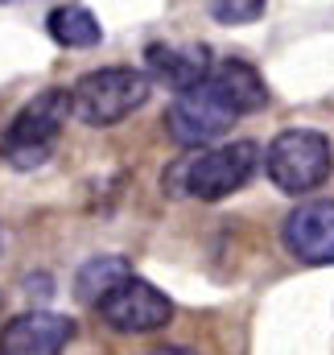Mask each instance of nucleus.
<instances>
[{
  "instance_id": "obj_1",
  "label": "nucleus",
  "mask_w": 334,
  "mask_h": 355,
  "mask_svg": "<svg viewBox=\"0 0 334 355\" xmlns=\"http://www.w3.org/2000/svg\"><path fill=\"white\" fill-rule=\"evenodd\" d=\"M256 162H260V149L252 141L194 149L173 170H166V194H194L202 202H219L256 174Z\"/></svg>"
},
{
  "instance_id": "obj_2",
  "label": "nucleus",
  "mask_w": 334,
  "mask_h": 355,
  "mask_svg": "<svg viewBox=\"0 0 334 355\" xmlns=\"http://www.w3.org/2000/svg\"><path fill=\"white\" fill-rule=\"evenodd\" d=\"M67 120H71V91H62V87L42 91L4 128L0 157L12 170H37V166H46L50 153H54V145H58V137H62Z\"/></svg>"
},
{
  "instance_id": "obj_3",
  "label": "nucleus",
  "mask_w": 334,
  "mask_h": 355,
  "mask_svg": "<svg viewBox=\"0 0 334 355\" xmlns=\"http://www.w3.org/2000/svg\"><path fill=\"white\" fill-rule=\"evenodd\" d=\"M149 75L137 67H103L87 71L71 87V116L87 128H112L124 116H132L149 99Z\"/></svg>"
},
{
  "instance_id": "obj_4",
  "label": "nucleus",
  "mask_w": 334,
  "mask_h": 355,
  "mask_svg": "<svg viewBox=\"0 0 334 355\" xmlns=\"http://www.w3.org/2000/svg\"><path fill=\"white\" fill-rule=\"evenodd\" d=\"M264 166H268V178H272L276 190L310 194V190H318L331 178L334 149H331V141L322 132H314V128H289V132H281L268 145Z\"/></svg>"
},
{
  "instance_id": "obj_5",
  "label": "nucleus",
  "mask_w": 334,
  "mask_h": 355,
  "mask_svg": "<svg viewBox=\"0 0 334 355\" xmlns=\"http://www.w3.org/2000/svg\"><path fill=\"white\" fill-rule=\"evenodd\" d=\"M236 124V107L227 103V95L211 83H198V87L182 91L166 112V128L169 137L186 149H206L211 141H219L227 128Z\"/></svg>"
},
{
  "instance_id": "obj_6",
  "label": "nucleus",
  "mask_w": 334,
  "mask_h": 355,
  "mask_svg": "<svg viewBox=\"0 0 334 355\" xmlns=\"http://www.w3.org/2000/svg\"><path fill=\"white\" fill-rule=\"evenodd\" d=\"M95 310H99L103 322H107L112 331H120V335H149V331L166 327L169 318H173L169 297L157 289V285H149L145 277L120 281Z\"/></svg>"
},
{
  "instance_id": "obj_7",
  "label": "nucleus",
  "mask_w": 334,
  "mask_h": 355,
  "mask_svg": "<svg viewBox=\"0 0 334 355\" xmlns=\"http://www.w3.org/2000/svg\"><path fill=\"white\" fill-rule=\"evenodd\" d=\"M285 248L301 265H334V198H310L285 219Z\"/></svg>"
},
{
  "instance_id": "obj_8",
  "label": "nucleus",
  "mask_w": 334,
  "mask_h": 355,
  "mask_svg": "<svg viewBox=\"0 0 334 355\" xmlns=\"http://www.w3.org/2000/svg\"><path fill=\"white\" fill-rule=\"evenodd\" d=\"M75 339V322L54 310H29L4 322L0 331V355H62Z\"/></svg>"
},
{
  "instance_id": "obj_9",
  "label": "nucleus",
  "mask_w": 334,
  "mask_h": 355,
  "mask_svg": "<svg viewBox=\"0 0 334 355\" xmlns=\"http://www.w3.org/2000/svg\"><path fill=\"white\" fill-rule=\"evenodd\" d=\"M149 83H166L169 91H190L198 83H206L211 75V50L206 46H149Z\"/></svg>"
},
{
  "instance_id": "obj_10",
  "label": "nucleus",
  "mask_w": 334,
  "mask_h": 355,
  "mask_svg": "<svg viewBox=\"0 0 334 355\" xmlns=\"http://www.w3.org/2000/svg\"><path fill=\"white\" fill-rule=\"evenodd\" d=\"M211 83L227 95V103L236 107V116H244V112H260V107L268 103V87H264L260 71L248 67L244 58H227V62L211 67Z\"/></svg>"
},
{
  "instance_id": "obj_11",
  "label": "nucleus",
  "mask_w": 334,
  "mask_h": 355,
  "mask_svg": "<svg viewBox=\"0 0 334 355\" xmlns=\"http://www.w3.org/2000/svg\"><path fill=\"white\" fill-rule=\"evenodd\" d=\"M46 25H50V37L58 46H67V50L99 46V37H103V25L95 21V12L83 8V4H58V8H50Z\"/></svg>"
},
{
  "instance_id": "obj_12",
  "label": "nucleus",
  "mask_w": 334,
  "mask_h": 355,
  "mask_svg": "<svg viewBox=\"0 0 334 355\" xmlns=\"http://www.w3.org/2000/svg\"><path fill=\"white\" fill-rule=\"evenodd\" d=\"M128 277H132V268H128L124 257H91L79 268V277H75V293H79V302H87V306H99Z\"/></svg>"
},
{
  "instance_id": "obj_13",
  "label": "nucleus",
  "mask_w": 334,
  "mask_h": 355,
  "mask_svg": "<svg viewBox=\"0 0 334 355\" xmlns=\"http://www.w3.org/2000/svg\"><path fill=\"white\" fill-rule=\"evenodd\" d=\"M211 17L223 21V25H248L264 17V4L260 0H236V4H211Z\"/></svg>"
},
{
  "instance_id": "obj_14",
  "label": "nucleus",
  "mask_w": 334,
  "mask_h": 355,
  "mask_svg": "<svg viewBox=\"0 0 334 355\" xmlns=\"http://www.w3.org/2000/svg\"><path fill=\"white\" fill-rule=\"evenodd\" d=\"M149 355H194L190 347H157V352H149Z\"/></svg>"
},
{
  "instance_id": "obj_15",
  "label": "nucleus",
  "mask_w": 334,
  "mask_h": 355,
  "mask_svg": "<svg viewBox=\"0 0 334 355\" xmlns=\"http://www.w3.org/2000/svg\"><path fill=\"white\" fill-rule=\"evenodd\" d=\"M0 244H4V232H0Z\"/></svg>"
}]
</instances>
